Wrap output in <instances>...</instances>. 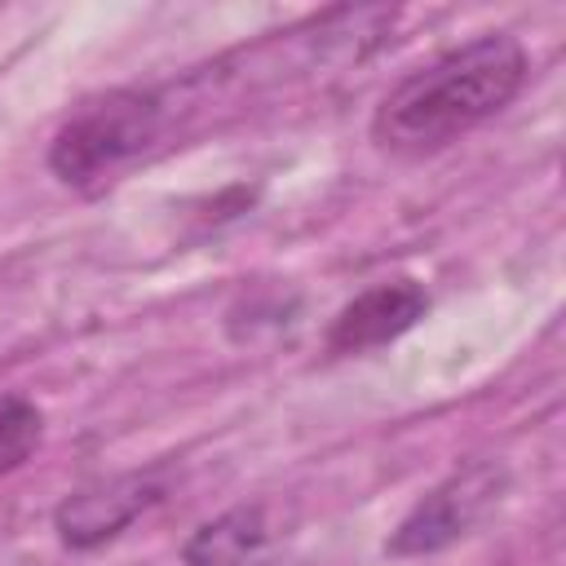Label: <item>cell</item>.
Listing matches in <instances>:
<instances>
[{
  "label": "cell",
  "mask_w": 566,
  "mask_h": 566,
  "mask_svg": "<svg viewBox=\"0 0 566 566\" xmlns=\"http://www.w3.org/2000/svg\"><path fill=\"white\" fill-rule=\"evenodd\" d=\"M424 310H429V292L416 279L371 283L349 305H340V314L327 327V349L332 354H367V349H380V345L398 340L402 332H411L424 318Z\"/></svg>",
  "instance_id": "cell-6"
},
{
  "label": "cell",
  "mask_w": 566,
  "mask_h": 566,
  "mask_svg": "<svg viewBox=\"0 0 566 566\" xmlns=\"http://www.w3.org/2000/svg\"><path fill=\"white\" fill-rule=\"evenodd\" d=\"M292 531V509L279 500H248L195 526L181 544V566H265Z\"/></svg>",
  "instance_id": "cell-5"
},
{
  "label": "cell",
  "mask_w": 566,
  "mask_h": 566,
  "mask_svg": "<svg viewBox=\"0 0 566 566\" xmlns=\"http://www.w3.org/2000/svg\"><path fill=\"white\" fill-rule=\"evenodd\" d=\"M44 442V411L22 394H0V478L22 469Z\"/></svg>",
  "instance_id": "cell-7"
},
{
  "label": "cell",
  "mask_w": 566,
  "mask_h": 566,
  "mask_svg": "<svg viewBox=\"0 0 566 566\" xmlns=\"http://www.w3.org/2000/svg\"><path fill=\"white\" fill-rule=\"evenodd\" d=\"M526 49L509 31H486L407 75L371 115V137L398 155H429L500 115L526 84Z\"/></svg>",
  "instance_id": "cell-1"
},
{
  "label": "cell",
  "mask_w": 566,
  "mask_h": 566,
  "mask_svg": "<svg viewBox=\"0 0 566 566\" xmlns=\"http://www.w3.org/2000/svg\"><path fill=\"white\" fill-rule=\"evenodd\" d=\"M164 500V482L155 473H115L80 486L53 509V526L66 548H97L133 526L150 504Z\"/></svg>",
  "instance_id": "cell-4"
},
{
  "label": "cell",
  "mask_w": 566,
  "mask_h": 566,
  "mask_svg": "<svg viewBox=\"0 0 566 566\" xmlns=\"http://www.w3.org/2000/svg\"><path fill=\"white\" fill-rule=\"evenodd\" d=\"M168 128V106L155 88H111L80 102L49 142V168L66 186H93L146 155Z\"/></svg>",
  "instance_id": "cell-2"
},
{
  "label": "cell",
  "mask_w": 566,
  "mask_h": 566,
  "mask_svg": "<svg viewBox=\"0 0 566 566\" xmlns=\"http://www.w3.org/2000/svg\"><path fill=\"white\" fill-rule=\"evenodd\" d=\"M504 491H509V464L504 460H486L482 455V460H469V464L451 469L394 526L385 553H394V557H429V553L451 548L478 522L491 517V509L504 500Z\"/></svg>",
  "instance_id": "cell-3"
}]
</instances>
